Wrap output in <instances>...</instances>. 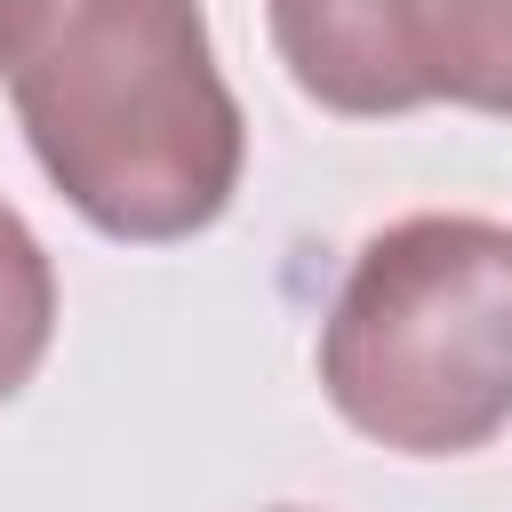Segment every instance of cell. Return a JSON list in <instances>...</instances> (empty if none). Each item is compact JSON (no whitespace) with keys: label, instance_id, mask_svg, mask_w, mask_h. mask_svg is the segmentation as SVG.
<instances>
[{"label":"cell","instance_id":"5b68a950","mask_svg":"<svg viewBox=\"0 0 512 512\" xmlns=\"http://www.w3.org/2000/svg\"><path fill=\"white\" fill-rule=\"evenodd\" d=\"M56 344V264L40 232L0 200V408L40 376Z\"/></svg>","mask_w":512,"mask_h":512},{"label":"cell","instance_id":"277c9868","mask_svg":"<svg viewBox=\"0 0 512 512\" xmlns=\"http://www.w3.org/2000/svg\"><path fill=\"white\" fill-rule=\"evenodd\" d=\"M408 56L424 104L512 120V0H408Z\"/></svg>","mask_w":512,"mask_h":512},{"label":"cell","instance_id":"7a4b0ae2","mask_svg":"<svg viewBox=\"0 0 512 512\" xmlns=\"http://www.w3.org/2000/svg\"><path fill=\"white\" fill-rule=\"evenodd\" d=\"M328 408L392 456H472L512 424V224L424 208L360 240L320 320Z\"/></svg>","mask_w":512,"mask_h":512},{"label":"cell","instance_id":"3957f363","mask_svg":"<svg viewBox=\"0 0 512 512\" xmlns=\"http://www.w3.org/2000/svg\"><path fill=\"white\" fill-rule=\"evenodd\" d=\"M288 80L336 120H400L424 104L408 0H264Z\"/></svg>","mask_w":512,"mask_h":512},{"label":"cell","instance_id":"6da1fadb","mask_svg":"<svg viewBox=\"0 0 512 512\" xmlns=\"http://www.w3.org/2000/svg\"><path fill=\"white\" fill-rule=\"evenodd\" d=\"M0 88L104 240H192L240 192L248 120L200 0H0Z\"/></svg>","mask_w":512,"mask_h":512},{"label":"cell","instance_id":"8992f818","mask_svg":"<svg viewBox=\"0 0 512 512\" xmlns=\"http://www.w3.org/2000/svg\"><path fill=\"white\" fill-rule=\"evenodd\" d=\"M272 512H304V504H272Z\"/></svg>","mask_w":512,"mask_h":512}]
</instances>
